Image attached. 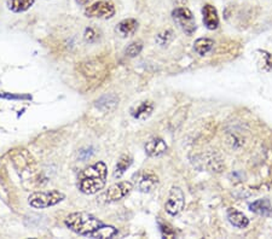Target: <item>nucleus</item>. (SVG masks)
I'll use <instances>...</instances> for the list:
<instances>
[{
    "mask_svg": "<svg viewBox=\"0 0 272 239\" xmlns=\"http://www.w3.org/2000/svg\"><path fill=\"white\" fill-rule=\"evenodd\" d=\"M64 224L76 235L91 238H110L118 235V230L115 227L108 226L98 218L85 212L72 213L67 216Z\"/></svg>",
    "mask_w": 272,
    "mask_h": 239,
    "instance_id": "1",
    "label": "nucleus"
},
{
    "mask_svg": "<svg viewBox=\"0 0 272 239\" xmlns=\"http://www.w3.org/2000/svg\"><path fill=\"white\" fill-rule=\"evenodd\" d=\"M108 167L104 162L98 161L84 170L80 175L79 190L85 195H95L106 186Z\"/></svg>",
    "mask_w": 272,
    "mask_h": 239,
    "instance_id": "2",
    "label": "nucleus"
},
{
    "mask_svg": "<svg viewBox=\"0 0 272 239\" xmlns=\"http://www.w3.org/2000/svg\"><path fill=\"white\" fill-rule=\"evenodd\" d=\"M64 198H66V195L57 190L49 192H34L28 197V203L35 209H44V208L53 207L61 203Z\"/></svg>",
    "mask_w": 272,
    "mask_h": 239,
    "instance_id": "3",
    "label": "nucleus"
},
{
    "mask_svg": "<svg viewBox=\"0 0 272 239\" xmlns=\"http://www.w3.org/2000/svg\"><path fill=\"white\" fill-rule=\"evenodd\" d=\"M115 5L110 0H98L85 8V16L89 18L109 19L115 16Z\"/></svg>",
    "mask_w": 272,
    "mask_h": 239,
    "instance_id": "4",
    "label": "nucleus"
},
{
    "mask_svg": "<svg viewBox=\"0 0 272 239\" xmlns=\"http://www.w3.org/2000/svg\"><path fill=\"white\" fill-rule=\"evenodd\" d=\"M172 17H173V21L184 33L188 34V35H191V34L195 33V30H196V22H195L194 15H192V12L188 7H175L173 12H172Z\"/></svg>",
    "mask_w": 272,
    "mask_h": 239,
    "instance_id": "5",
    "label": "nucleus"
},
{
    "mask_svg": "<svg viewBox=\"0 0 272 239\" xmlns=\"http://www.w3.org/2000/svg\"><path fill=\"white\" fill-rule=\"evenodd\" d=\"M184 206H185V196H184L183 190L178 186H173L166 201V212L171 216H175L184 209Z\"/></svg>",
    "mask_w": 272,
    "mask_h": 239,
    "instance_id": "6",
    "label": "nucleus"
},
{
    "mask_svg": "<svg viewBox=\"0 0 272 239\" xmlns=\"http://www.w3.org/2000/svg\"><path fill=\"white\" fill-rule=\"evenodd\" d=\"M133 185L130 181H121V183L114 184L110 186L106 192L107 202H118L126 197L132 191Z\"/></svg>",
    "mask_w": 272,
    "mask_h": 239,
    "instance_id": "7",
    "label": "nucleus"
},
{
    "mask_svg": "<svg viewBox=\"0 0 272 239\" xmlns=\"http://www.w3.org/2000/svg\"><path fill=\"white\" fill-rule=\"evenodd\" d=\"M168 146H167L166 141L160 136H154V138L149 139L145 144V153L149 157H158L162 156L167 151Z\"/></svg>",
    "mask_w": 272,
    "mask_h": 239,
    "instance_id": "8",
    "label": "nucleus"
},
{
    "mask_svg": "<svg viewBox=\"0 0 272 239\" xmlns=\"http://www.w3.org/2000/svg\"><path fill=\"white\" fill-rule=\"evenodd\" d=\"M13 163H15L17 169L21 170V172H25L27 169H33L34 164H35V159L33 158V156L27 150L21 149L15 153Z\"/></svg>",
    "mask_w": 272,
    "mask_h": 239,
    "instance_id": "9",
    "label": "nucleus"
},
{
    "mask_svg": "<svg viewBox=\"0 0 272 239\" xmlns=\"http://www.w3.org/2000/svg\"><path fill=\"white\" fill-rule=\"evenodd\" d=\"M203 15V23L209 30H214L219 27V16H218V11L213 5L205 4L202 8Z\"/></svg>",
    "mask_w": 272,
    "mask_h": 239,
    "instance_id": "10",
    "label": "nucleus"
},
{
    "mask_svg": "<svg viewBox=\"0 0 272 239\" xmlns=\"http://www.w3.org/2000/svg\"><path fill=\"white\" fill-rule=\"evenodd\" d=\"M138 21L135 18H125L121 22H119L115 28V32L121 36V38H129L137 32Z\"/></svg>",
    "mask_w": 272,
    "mask_h": 239,
    "instance_id": "11",
    "label": "nucleus"
},
{
    "mask_svg": "<svg viewBox=\"0 0 272 239\" xmlns=\"http://www.w3.org/2000/svg\"><path fill=\"white\" fill-rule=\"evenodd\" d=\"M158 178L152 173H144L138 181V189L141 192H150L157 186Z\"/></svg>",
    "mask_w": 272,
    "mask_h": 239,
    "instance_id": "12",
    "label": "nucleus"
},
{
    "mask_svg": "<svg viewBox=\"0 0 272 239\" xmlns=\"http://www.w3.org/2000/svg\"><path fill=\"white\" fill-rule=\"evenodd\" d=\"M228 220L230 221L232 226L237 227V229H246L249 225V219L247 216L232 208L228 210Z\"/></svg>",
    "mask_w": 272,
    "mask_h": 239,
    "instance_id": "13",
    "label": "nucleus"
},
{
    "mask_svg": "<svg viewBox=\"0 0 272 239\" xmlns=\"http://www.w3.org/2000/svg\"><path fill=\"white\" fill-rule=\"evenodd\" d=\"M152 112H154V104L151 102L145 101L141 102L138 107H136V109L132 110V116L135 119L144 121V120L149 119L151 116Z\"/></svg>",
    "mask_w": 272,
    "mask_h": 239,
    "instance_id": "14",
    "label": "nucleus"
},
{
    "mask_svg": "<svg viewBox=\"0 0 272 239\" xmlns=\"http://www.w3.org/2000/svg\"><path fill=\"white\" fill-rule=\"evenodd\" d=\"M249 209L253 213L259 215L264 216H271L272 215V204L268 198H262L258 199V201L253 202V203L249 206Z\"/></svg>",
    "mask_w": 272,
    "mask_h": 239,
    "instance_id": "15",
    "label": "nucleus"
},
{
    "mask_svg": "<svg viewBox=\"0 0 272 239\" xmlns=\"http://www.w3.org/2000/svg\"><path fill=\"white\" fill-rule=\"evenodd\" d=\"M35 0H7V7L12 12L19 13L29 10L33 6Z\"/></svg>",
    "mask_w": 272,
    "mask_h": 239,
    "instance_id": "16",
    "label": "nucleus"
},
{
    "mask_svg": "<svg viewBox=\"0 0 272 239\" xmlns=\"http://www.w3.org/2000/svg\"><path fill=\"white\" fill-rule=\"evenodd\" d=\"M214 46V41L209 38H200L195 41L194 44V50L197 55L205 56L209 51L212 50Z\"/></svg>",
    "mask_w": 272,
    "mask_h": 239,
    "instance_id": "17",
    "label": "nucleus"
},
{
    "mask_svg": "<svg viewBox=\"0 0 272 239\" xmlns=\"http://www.w3.org/2000/svg\"><path fill=\"white\" fill-rule=\"evenodd\" d=\"M132 157L130 155H123L120 158H119L118 163H116L115 170H114V178H121L125 174L127 169L131 167L132 164Z\"/></svg>",
    "mask_w": 272,
    "mask_h": 239,
    "instance_id": "18",
    "label": "nucleus"
},
{
    "mask_svg": "<svg viewBox=\"0 0 272 239\" xmlns=\"http://www.w3.org/2000/svg\"><path fill=\"white\" fill-rule=\"evenodd\" d=\"M257 52L259 53V55H258L257 62L260 69H262L263 72H270L272 69V56L269 52L263 50L257 51Z\"/></svg>",
    "mask_w": 272,
    "mask_h": 239,
    "instance_id": "19",
    "label": "nucleus"
},
{
    "mask_svg": "<svg viewBox=\"0 0 272 239\" xmlns=\"http://www.w3.org/2000/svg\"><path fill=\"white\" fill-rule=\"evenodd\" d=\"M81 72L87 78H95V76L99 75V73L103 72V68H101V64L89 62L87 64H83V70Z\"/></svg>",
    "mask_w": 272,
    "mask_h": 239,
    "instance_id": "20",
    "label": "nucleus"
},
{
    "mask_svg": "<svg viewBox=\"0 0 272 239\" xmlns=\"http://www.w3.org/2000/svg\"><path fill=\"white\" fill-rule=\"evenodd\" d=\"M141 50H143V41H141V40H136V41L131 42V44L127 46L125 53H126V56L130 57V58H133V57H137L139 55Z\"/></svg>",
    "mask_w": 272,
    "mask_h": 239,
    "instance_id": "21",
    "label": "nucleus"
},
{
    "mask_svg": "<svg viewBox=\"0 0 272 239\" xmlns=\"http://www.w3.org/2000/svg\"><path fill=\"white\" fill-rule=\"evenodd\" d=\"M173 38H174L173 32H172L171 29H166L163 30V32L158 33L155 40H156V42L160 46H167V45L173 40Z\"/></svg>",
    "mask_w": 272,
    "mask_h": 239,
    "instance_id": "22",
    "label": "nucleus"
},
{
    "mask_svg": "<svg viewBox=\"0 0 272 239\" xmlns=\"http://www.w3.org/2000/svg\"><path fill=\"white\" fill-rule=\"evenodd\" d=\"M160 230L161 233H162V237L165 238H173L175 236V231L173 230V227L167 223H161Z\"/></svg>",
    "mask_w": 272,
    "mask_h": 239,
    "instance_id": "23",
    "label": "nucleus"
},
{
    "mask_svg": "<svg viewBox=\"0 0 272 239\" xmlns=\"http://www.w3.org/2000/svg\"><path fill=\"white\" fill-rule=\"evenodd\" d=\"M99 38V34L95 28H86L84 33V39L86 40L87 42H95L97 41Z\"/></svg>",
    "mask_w": 272,
    "mask_h": 239,
    "instance_id": "24",
    "label": "nucleus"
},
{
    "mask_svg": "<svg viewBox=\"0 0 272 239\" xmlns=\"http://www.w3.org/2000/svg\"><path fill=\"white\" fill-rule=\"evenodd\" d=\"M75 1H76V4L81 5V6H85V5L89 4L91 0H75Z\"/></svg>",
    "mask_w": 272,
    "mask_h": 239,
    "instance_id": "25",
    "label": "nucleus"
}]
</instances>
